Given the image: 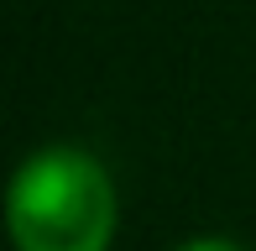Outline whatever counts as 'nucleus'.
Returning <instances> with one entry per match:
<instances>
[{"label": "nucleus", "instance_id": "f257e3e1", "mask_svg": "<svg viewBox=\"0 0 256 251\" xmlns=\"http://www.w3.org/2000/svg\"><path fill=\"white\" fill-rule=\"evenodd\" d=\"M115 220V184L84 146L32 152L6 194V230L16 251H110Z\"/></svg>", "mask_w": 256, "mask_h": 251}, {"label": "nucleus", "instance_id": "f03ea898", "mask_svg": "<svg viewBox=\"0 0 256 251\" xmlns=\"http://www.w3.org/2000/svg\"><path fill=\"white\" fill-rule=\"evenodd\" d=\"M178 251H240V246L225 241V236H194V241H183Z\"/></svg>", "mask_w": 256, "mask_h": 251}]
</instances>
